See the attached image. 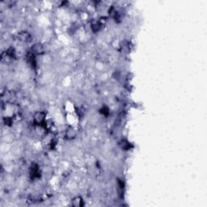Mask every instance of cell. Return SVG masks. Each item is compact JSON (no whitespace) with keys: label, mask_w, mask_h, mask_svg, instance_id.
<instances>
[{"label":"cell","mask_w":207,"mask_h":207,"mask_svg":"<svg viewBox=\"0 0 207 207\" xmlns=\"http://www.w3.org/2000/svg\"><path fill=\"white\" fill-rule=\"evenodd\" d=\"M17 37L20 41L23 42H28L31 40V35L28 32H20L17 34Z\"/></svg>","instance_id":"4"},{"label":"cell","mask_w":207,"mask_h":207,"mask_svg":"<svg viewBox=\"0 0 207 207\" xmlns=\"http://www.w3.org/2000/svg\"><path fill=\"white\" fill-rule=\"evenodd\" d=\"M31 175L32 176V177H37V176H38L39 168H38V166L36 165V164H34V165L32 166Z\"/></svg>","instance_id":"8"},{"label":"cell","mask_w":207,"mask_h":207,"mask_svg":"<svg viewBox=\"0 0 207 207\" xmlns=\"http://www.w3.org/2000/svg\"><path fill=\"white\" fill-rule=\"evenodd\" d=\"M45 117H46V113L45 112L38 111L34 114L33 118L36 123L38 125H42L45 122Z\"/></svg>","instance_id":"1"},{"label":"cell","mask_w":207,"mask_h":207,"mask_svg":"<svg viewBox=\"0 0 207 207\" xmlns=\"http://www.w3.org/2000/svg\"><path fill=\"white\" fill-rule=\"evenodd\" d=\"M44 46L41 43H36L32 47V52L34 54H42L44 52Z\"/></svg>","instance_id":"2"},{"label":"cell","mask_w":207,"mask_h":207,"mask_svg":"<svg viewBox=\"0 0 207 207\" xmlns=\"http://www.w3.org/2000/svg\"><path fill=\"white\" fill-rule=\"evenodd\" d=\"M101 26H102V23H101L100 21L99 20H92L91 23V29L93 32H97L100 31L101 29Z\"/></svg>","instance_id":"6"},{"label":"cell","mask_w":207,"mask_h":207,"mask_svg":"<svg viewBox=\"0 0 207 207\" xmlns=\"http://www.w3.org/2000/svg\"><path fill=\"white\" fill-rule=\"evenodd\" d=\"M83 205H84V202L81 197H76L72 200V205L74 206H83Z\"/></svg>","instance_id":"7"},{"label":"cell","mask_w":207,"mask_h":207,"mask_svg":"<svg viewBox=\"0 0 207 207\" xmlns=\"http://www.w3.org/2000/svg\"><path fill=\"white\" fill-rule=\"evenodd\" d=\"M76 130H75L73 127H69L66 130V133H65V137L68 140L74 139L75 137H76Z\"/></svg>","instance_id":"3"},{"label":"cell","mask_w":207,"mask_h":207,"mask_svg":"<svg viewBox=\"0 0 207 207\" xmlns=\"http://www.w3.org/2000/svg\"><path fill=\"white\" fill-rule=\"evenodd\" d=\"M26 58H27V61H28V63H29L32 67H35L36 65V59H35V54H34L32 52H29L27 55H26Z\"/></svg>","instance_id":"5"},{"label":"cell","mask_w":207,"mask_h":207,"mask_svg":"<svg viewBox=\"0 0 207 207\" xmlns=\"http://www.w3.org/2000/svg\"><path fill=\"white\" fill-rule=\"evenodd\" d=\"M121 146H122V147L123 148V149L127 150L129 147V143L128 142H126V141H122V142H121Z\"/></svg>","instance_id":"9"}]
</instances>
